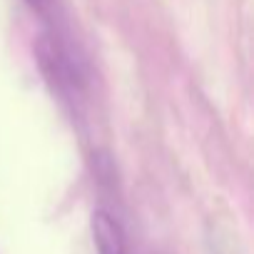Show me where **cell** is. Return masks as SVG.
Listing matches in <instances>:
<instances>
[{
  "instance_id": "1",
  "label": "cell",
  "mask_w": 254,
  "mask_h": 254,
  "mask_svg": "<svg viewBox=\"0 0 254 254\" xmlns=\"http://www.w3.org/2000/svg\"><path fill=\"white\" fill-rule=\"evenodd\" d=\"M90 227H92V242L97 254H127L125 232L112 214H107L105 209L92 212Z\"/></svg>"
},
{
  "instance_id": "2",
  "label": "cell",
  "mask_w": 254,
  "mask_h": 254,
  "mask_svg": "<svg viewBox=\"0 0 254 254\" xmlns=\"http://www.w3.org/2000/svg\"><path fill=\"white\" fill-rule=\"evenodd\" d=\"M23 3H25L35 15H40L43 20H48V23H53V20H55V13H58V0H23Z\"/></svg>"
}]
</instances>
